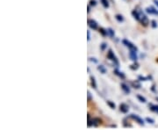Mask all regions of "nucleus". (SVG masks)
I'll list each match as a JSON object with an SVG mask.
<instances>
[{
	"mask_svg": "<svg viewBox=\"0 0 158 130\" xmlns=\"http://www.w3.org/2000/svg\"><path fill=\"white\" fill-rule=\"evenodd\" d=\"M132 14H133V18L136 20H138L139 22H141L143 26H146L149 24V20H148V17L142 11H140V10H133L132 12Z\"/></svg>",
	"mask_w": 158,
	"mask_h": 130,
	"instance_id": "nucleus-1",
	"label": "nucleus"
},
{
	"mask_svg": "<svg viewBox=\"0 0 158 130\" xmlns=\"http://www.w3.org/2000/svg\"><path fill=\"white\" fill-rule=\"evenodd\" d=\"M101 123V120L98 118H93L92 120H90V114H88V127H98Z\"/></svg>",
	"mask_w": 158,
	"mask_h": 130,
	"instance_id": "nucleus-2",
	"label": "nucleus"
},
{
	"mask_svg": "<svg viewBox=\"0 0 158 130\" xmlns=\"http://www.w3.org/2000/svg\"><path fill=\"white\" fill-rule=\"evenodd\" d=\"M107 58H108L109 60H111V61H112V62H113L115 65H118V59H117L116 55H114V53L113 52L112 49H110V50L108 51V54H107Z\"/></svg>",
	"mask_w": 158,
	"mask_h": 130,
	"instance_id": "nucleus-3",
	"label": "nucleus"
},
{
	"mask_svg": "<svg viewBox=\"0 0 158 130\" xmlns=\"http://www.w3.org/2000/svg\"><path fill=\"white\" fill-rule=\"evenodd\" d=\"M122 42H123V44H124L126 47H127V48H128L130 50L138 51V49H137V47H136L135 45H133L131 41H129V40H122Z\"/></svg>",
	"mask_w": 158,
	"mask_h": 130,
	"instance_id": "nucleus-4",
	"label": "nucleus"
},
{
	"mask_svg": "<svg viewBox=\"0 0 158 130\" xmlns=\"http://www.w3.org/2000/svg\"><path fill=\"white\" fill-rule=\"evenodd\" d=\"M130 118L133 119V120H135L136 122H138L140 125H142V126L144 125V121H143V120H142V118L139 117L138 115H136V114H131V115H130Z\"/></svg>",
	"mask_w": 158,
	"mask_h": 130,
	"instance_id": "nucleus-5",
	"label": "nucleus"
},
{
	"mask_svg": "<svg viewBox=\"0 0 158 130\" xmlns=\"http://www.w3.org/2000/svg\"><path fill=\"white\" fill-rule=\"evenodd\" d=\"M88 26H89V27H91L92 29H93V30H97L98 27V23L94 19H88Z\"/></svg>",
	"mask_w": 158,
	"mask_h": 130,
	"instance_id": "nucleus-6",
	"label": "nucleus"
},
{
	"mask_svg": "<svg viewBox=\"0 0 158 130\" xmlns=\"http://www.w3.org/2000/svg\"><path fill=\"white\" fill-rule=\"evenodd\" d=\"M119 110H120V112H122L124 114H127L129 111V106L125 103H122V104L119 105Z\"/></svg>",
	"mask_w": 158,
	"mask_h": 130,
	"instance_id": "nucleus-7",
	"label": "nucleus"
},
{
	"mask_svg": "<svg viewBox=\"0 0 158 130\" xmlns=\"http://www.w3.org/2000/svg\"><path fill=\"white\" fill-rule=\"evenodd\" d=\"M146 12L148 13H149V14H154V15H157L158 16V11L156 8H154L153 6L147 7L146 8Z\"/></svg>",
	"mask_w": 158,
	"mask_h": 130,
	"instance_id": "nucleus-8",
	"label": "nucleus"
},
{
	"mask_svg": "<svg viewBox=\"0 0 158 130\" xmlns=\"http://www.w3.org/2000/svg\"><path fill=\"white\" fill-rule=\"evenodd\" d=\"M129 56H130V59L133 62H136L137 61V51H134V50H130L129 52Z\"/></svg>",
	"mask_w": 158,
	"mask_h": 130,
	"instance_id": "nucleus-9",
	"label": "nucleus"
},
{
	"mask_svg": "<svg viewBox=\"0 0 158 130\" xmlns=\"http://www.w3.org/2000/svg\"><path fill=\"white\" fill-rule=\"evenodd\" d=\"M120 86H121V89L124 91L125 93H127V94H129L130 93V88L128 87V85H127L126 84H120Z\"/></svg>",
	"mask_w": 158,
	"mask_h": 130,
	"instance_id": "nucleus-10",
	"label": "nucleus"
},
{
	"mask_svg": "<svg viewBox=\"0 0 158 130\" xmlns=\"http://www.w3.org/2000/svg\"><path fill=\"white\" fill-rule=\"evenodd\" d=\"M148 106H149V108H150V110H151V111H153V112H155V113L158 114V105L150 104Z\"/></svg>",
	"mask_w": 158,
	"mask_h": 130,
	"instance_id": "nucleus-11",
	"label": "nucleus"
},
{
	"mask_svg": "<svg viewBox=\"0 0 158 130\" xmlns=\"http://www.w3.org/2000/svg\"><path fill=\"white\" fill-rule=\"evenodd\" d=\"M114 74H115V75H117V76L119 77L120 78H122V79H124V78H125V75H124L122 72L118 71V69H115V70H114Z\"/></svg>",
	"mask_w": 158,
	"mask_h": 130,
	"instance_id": "nucleus-12",
	"label": "nucleus"
},
{
	"mask_svg": "<svg viewBox=\"0 0 158 130\" xmlns=\"http://www.w3.org/2000/svg\"><path fill=\"white\" fill-rule=\"evenodd\" d=\"M98 69L102 74H105V73H106V69H105L103 65H99V66H98Z\"/></svg>",
	"mask_w": 158,
	"mask_h": 130,
	"instance_id": "nucleus-13",
	"label": "nucleus"
},
{
	"mask_svg": "<svg viewBox=\"0 0 158 130\" xmlns=\"http://www.w3.org/2000/svg\"><path fill=\"white\" fill-rule=\"evenodd\" d=\"M107 33H108V35H109L110 37H114L115 33H114V31H113L112 28H108V29H107Z\"/></svg>",
	"mask_w": 158,
	"mask_h": 130,
	"instance_id": "nucleus-14",
	"label": "nucleus"
},
{
	"mask_svg": "<svg viewBox=\"0 0 158 130\" xmlns=\"http://www.w3.org/2000/svg\"><path fill=\"white\" fill-rule=\"evenodd\" d=\"M91 84H92V86L94 89L97 88V83H96V80H95V78H94V77H92V78H91Z\"/></svg>",
	"mask_w": 158,
	"mask_h": 130,
	"instance_id": "nucleus-15",
	"label": "nucleus"
},
{
	"mask_svg": "<svg viewBox=\"0 0 158 130\" xmlns=\"http://www.w3.org/2000/svg\"><path fill=\"white\" fill-rule=\"evenodd\" d=\"M115 19L118 20V22H123V21H124V18H123V16L120 15V14H117V15L115 16Z\"/></svg>",
	"mask_w": 158,
	"mask_h": 130,
	"instance_id": "nucleus-16",
	"label": "nucleus"
},
{
	"mask_svg": "<svg viewBox=\"0 0 158 130\" xmlns=\"http://www.w3.org/2000/svg\"><path fill=\"white\" fill-rule=\"evenodd\" d=\"M132 84H133V86L134 88H136V89H140V88H141V84H140L139 82H137V81L133 82Z\"/></svg>",
	"mask_w": 158,
	"mask_h": 130,
	"instance_id": "nucleus-17",
	"label": "nucleus"
},
{
	"mask_svg": "<svg viewBox=\"0 0 158 130\" xmlns=\"http://www.w3.org/2000/svg\"><path fill=\"white\" fill-rule=\"evenodd\" d=\"M99 32H100V34L103 35V36H106V35H108V33H107V30H105L104 28H99Z\"/></svg>",
	"mask_w": 158,
	"mask_h": 130,
	"instance_id": "nucleus-18",
	"label": "nucleus"
},
{
	"mask_svg": "<svg viewBox=\"0 0 158 130\" xmlns=\"http://www.w3.org/2000/svg\"><path fill=\"white\" fill-rule=\"evenodd\" d=\"M100 1H101L103 6H104L105 8H108V7H109V2H108V0H100Z\"/></svg>",
	"mask_w": 158,
	"mask_h": 130,
	"instance_id": "nucleus-19",
	"label": "nucleus"
},
{
	"mask_svg": "<svg viewBox=\"0 0 158 130\" xmlns=\"http://www.w3.org/2000/svg\"><path fill=\"white\" fill-rule=\"evenodd\" d=\"M137 99H138L141 102H142V103H146V102H147L146 99H145L144 97H142V95H137Z\"/></svg>",
	"mask_w": 158,
	"mask_h": 130,
	"instance_id": "nucleus-20",
	"label": "nucleus"
},
{
	"mask_svg": "<svg viewBox=\"0 0 158 130\" xmlns=\"http://www.w3.org/2000/svg\"><path fill=\"white\" fill-rule=\"evenodd\" d=\"M106 103H107V105H109L112 109H114V108L116 107L115 104H114L113 102H112L111 100H107V102H106Z\"/></svg>",
	"mask_w": 158,
	"mask_h": 130,
	"instance_id": "nucleus-21",
	"label": "nucleus"
},
{
	"mask_svg": "<svg viewBox=\"0 0 158 130\" xmlns=\"http://www.w3.org/2000/svg\"><path fill=\"white\" fill-rule=\"evenodd\" d=\"M130 68H131L132 69H137L138 68H139V65H138V64H132L131 66H130Z\"/></svg>",
	"mask_w": 158,
	"mask_h": 130,
	"instance_id": "nucleus-22",
	"label": "nucleus"
},
{
	"mask_svg": "<svg viewBox=\"0 0 158 130\" xmlns=\"http://www.w3.org/2000/svg\"><path fill=\"white\" fill-rule=\"evenodd\" d=\"M146 120H147L148 123H150V124H154V120L151 119V118H146Z\"/></svg>",
	"mask_w": 158,
	"mask_h": 130,
	"instance_id": "nucleus-23",
	"label": "nucleus"
},
{
	"mask_svg": "<svg viewBox=\"0 0 158 130\" xmlns=\"http://www.w3.org/2000/svg\"><path fill=\"white\" fill-rule=\"evenodd\" d=\"M106 47H107V45H106V43H102L101 44V46H100V48H101V50H105V49H106Z\"/></svg>",
	"mask_w": 158,
	"mask_h": 130,
	"instance_id": "nucleus-24",
	"label": "nucleus"
},
{
	"mask_svg": "<svg viewBox=\"0 0 158 130\" xmlns=\"http://www.w3.org/2000/svg\"><path fill=\"white\" fill-rule=\"evenodd\" d=\"M90 4L92 5V6L97 5V1H96V0H91V1H90Z\"/></svg>",
	"mask_w": 158,
	"mask_h": 130,
	"instance_id": "nucleus-25",
	"label": "nucleus"
},
{
	"mask_svg": "<svg viewBox=\"0 0 158 130\" xmlns=\"http://www.w3.org/2000/svg\"><path fill=\"white\" fill-rule=\"evenodd\" d=\"M92 100V93L90 91H88V101Z\"/></svg>",
	"mask_w": 158,
	"mask_h": 130,
	"instance_id": "nucleus-26",
	"label": "nucleus"
},
{
	"mask_svg": "<svg viewBox=\"0 0 158 130\" xmlns=\"http://www.w3.org/2000/svg\"><path fill=\"white\" fill-rule=\"evenodd\" d=\"M87 40H91V33H90V31H89V30L87 31Z\"/></svg>",
	"mask_w": 158,
	"mask_h": 130,
	"instance_id": "nucleus-27",
	"label": "nucleus"
},
{
	"mask_svg": "<svg viewBox=\"0 0 158 130\" xmlns=\"http://www.w3.org/2000/svg\"><path fill=\"white\" fill-rule=\"evenodd\" d=\"M152 26H153V27H157V23L155 20L152 21Z\"/></svg>",
	"mask_w": 158,
	"mask_h": 130,
	"instance_id": "nucleus-28",
	"label": "nucleus"
},
{
	"mask_svg": "<svg viewBox=\"0 0 158 130\" xmlns=\"http://www.w3.org/2000/svg\"><path fill=\"white\" fill-rule=\"evenodd\" d=\"M89 60H90V61H92V62H94V63H98V61H97V60H95V58H89Z\"/></svg>",
	"mask_w": 158,
	"mask_h": 130,
	"instance_id": "nucleus-29",
	"label": "nucleus"
},
{
	"mask_svg": "<svg viewBox=\"0 0 158 130\" xmlns=\"http://www.w3.org/2000/svg\"><path fill=\"white\" fill-rule=\"evenodd\" d=\"M154 3H155V4H157V6L158 7V0H154Z\"/></svg>",
	"mask_w": 158,
	"mask_h": 130,
	"instance_id": "nucleus-30",
	"label": "nucleus"
},
{
	"mask_svg": "<svg viewBox=\"0 0 158 130\" xmlns=\"http://www.w3.org/2000/svg\"><path fill=\"white\" fill-rule=\"evenodd\" d=\"M91 11V8H90V5H88V13H90Z\"/></svg>",
	"mask_w": 158,
	"mask_h": 130,
	"instance_id": "nucleus-31",
	"label": "nucleus"
},
{
	"mask_svg": "<svg viewBox=\"0 0 158 130\" xmlns=\"http://www.w3.org/2000/svg\"><path fill=\"white\" fill-rule=\"evenodd\" d=\"M157 100H158V98H157Z\"/></svg>",
	"mask_w": 158,
	"mask_h": 130,
	"instance_id": "nucleus-32",
	"label": "nucleus"
}]
</instances>
